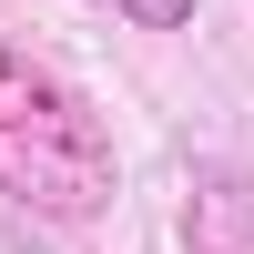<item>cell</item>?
I'll return each instance as SVG.
<instances>
[{"label":"cell","instance_id":"1","mask_svg":"<svg viewBox=\"0 0 254 254\" xmlns=\"http://www.w3.org/2000/svg\"><path fill=\"white\" fill-rule=\"evenodd\" d=\"M112 183H122V163H112L102 112L51 61H31V51L0 41V193L31 203V214H51V224H92L112 203Z\"/></svg>","mask_w":254,"mask_h":254},{"label":"cell","instance_id":"3","mask_svg":"<svg viewBox=\"0 0 254 254\" xmlns=\"http://www.w3.org/2000/svg\"><path fill=\"white\" fill-rule=\"evenodd\" d=\"M102 10L142 20V31H183V20H193V0H102Z\"/></svg>","mask_w":254,"mask_h":254},{"label":"cell","instance_id":"2","mask_svg":"<svg viewBox=\"0 0 254 254\" xmlns=\"http://www.w3.org/2000/svg\"><path fill=\"white\" fill-rule=\"evenodd\" d=\"M193 244H203V254H244V244H254V183H244V173H224V163L203 173V193H193Z\"/></svg>","mask_w":254,"mask_h":254}]
</instances>
